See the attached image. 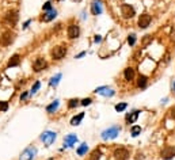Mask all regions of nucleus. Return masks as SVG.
Returning a JSON list of instances; mask_svg holds the SVG:
<instances>
[{"mask_svg":"<svg viewBox=\"0 0 175 160\" xmlns=\"http://www.w3.org/2000/svg\"><path fill=\"white\" fill-rule=\"evenodd\" d=\"M119 132H121V128H119L118 125H114V126H110V128H107V129H105L103 132L101 133V137L103 138V140H114L117 136L119 134Z\"/></svg>","mask_w":175,"mask_h":160,"instance_id":"1","label":"nucleus"},{"mask_svg":"<svg viewBox=\"0 0 175 160\" xmlns=\"http://www.w3.org/2000/svg\"><path fill=\"white\" fill-rule=\"evenodd\" d=\"M16 38V34L11 30H5L4 33H2L0 36V45L2 46H10L11 43L15 41Z\"/></svg>","mask_w":175,"mask_h":160,"instance_id":"2","label":"nucleus"},{"mask_svg":"<svg viewBox=\"0 0 175 160\" xmlns=\"http://www.w3.org/2000/svg\"><path fill=\"white\" fill-rule=\"evenodd\" d=\"M57 134L54 132H50V130H46V132H43L42 134L39 136V140L43 141L46 145H52L54 142V140H56Z\"/></svg>","mask_w":175,"mask_h":160,"instance_id":"3","label":"nucleus"},{"mask_svg":"<svg viewBox=\"0 0 175 160\" xmlns=\"http://www.w3.org/2000/svg\"><path fill=\"white\" fill-rule=\"evenodd\" d=\"M50 54H52V57H53V60H61V59H64L65 57V54H67V48H64V46H54L53 49H52V52H50Z\"/></svg>","mask_w":175,"mask_h":160,"instance_id":"4","label":"nucleus"},{"mask_svg":"<svg viewBox=\"0 0 175 160\" xmlns=\"http://www.w3.org/2000/svg\"><path fill=\"white\" fill-rule=\"evenodd\" d=\"M19 19V15H18V11L16 10H12V11H8L4 16V22L7 25H11V26H15L16 22Z\"/></svg>","mask_w":175,"mask_h":160,"instance_id":"5","label":"nucleus"},{"mask_svg":"<svg viewBox=\"0 0 175 160\" xmlns=\"http://www.w3.org/2000/svg\"><path fill=\"white\" fill-rule=\"evenodd\" d=\"M130 156L129 151L124 147H119V148H115L114 149V158L115 160H128Z\"/></svg>","mask_w":175,"mask_h":160,"instance_id":"6","label":"nucleus"},{"mask_svg":"<svg viewBox=\"0 0 175 160\" xmlns=\"http://www.w3.org/2000/svg\"><path fill=\"white\" fill-rule=\"evenodd\" d=\"M121 14L125 19H129V18H133V16L136 15V10L130 4H122L121 5Z\"/></svg>","mask_w":175,"mask_h":160,"instance_id":"7","label":"nucleus"},{"mask_svg":"<svg viewBox=\"0 0 175 160\" xmlns=\"http://www.w3.org/2000/svg\"><path fill=\"white\" fill-rule=\"evenodd\" d=\"M36 155H37V148L29 147V148H26L22 153H20L19 160H33Z\"/></svg>","mask_w":175,"mask_h":160,"instance_id":"8","label":"nucleus"},{"mask_svg":"<svg viewBox=\"0 0 175 160\" xmlns=\"http://www.w3.org/2000/svg\"><path fill=\"white\" fill-rule=\"evenodd\" d=\"M151 20H152V18H151L149 14H141V15L139 16V27L147 29L148 26L151 25Z\"/></svg>","mask_w":175,"mask_h":160,"instance_id":"9","label":"nucleus"},{"mask_svg":"<svg viewBox=\"0 0 175 160\" xmlns=\"http://www.w3.org/2000/svg\"><path fill=\"white\" fill-rule=\"evenodd\" d=\"M67 34H68V38L75 39L80 36V27L77 25H69L68 30H67Z\"/></svg>","mask_w":175,"mask_h":160,"instance_id":"10","label":"nucleus"},{"mask_svg":"<svg viewBox=\"0 0 175 160\" xmlns=\"http://www.w3.org/2000/svg\"><path fill=\"white\" fill-rule=\"evenodd\" d=\"M46 66H48V63L45 61V59H42V57H38V59L34 60L33 63V69L34 72H41L42 69H45Z\"/></svg>","mask_w":175,"mask_h":160,"instance_id":"11","label":"nucleus"},{"mask_svg":"<svg viewBox=\"0 0 175 160\" xmlns=\"http://www.w3.org/2000/svg\"><path fill=\"white\" fill-rule=\"evenodd\" d=\"M160 155H162V158L164 160H171L173 158H175V148L174 147H164Z\"/></svg>","mask_w":175,"mask_h":160,"instance_id":"12","label":"nucleus"},{"mask_svg":"<svg viewBox=\"0 0 175 160\" xmlns=\"http://www.w3.org/2000/svg\"><path fill=\"white\" fill-rule=\"evenodd\" d=\"M95 92L97 94H101V95H103V97H114V90H112V88H109V87H106V86H103V87H98L97 90H95Z\"/></svg>","mask_w":175,"mask_h":160,"instance_id":"13","label":"nucleus"},{"mask_svg":"<svg viewBox=\"0 0 175 160\" xmlns=\"http://www.w3.org/2000/svg\"><path fill=\"white\" fill-rule=\"evenodd\" d=\"M56 16H57V11L54 10V8H52V10H49V11H45V14H43V16L41 18V20H42V22H50V20H53Z\"/></svg>","mask_w":175,"mask_h":160,"instance_id":"14","label":"nucleus"},{"mask_svg":"<svg viewBox=\"0 0 175 160\" xmlns=\"http://www.w3.org/2000/svg\"><path fill=\"white\" fill-rule=\"evenodd\" d=\"M102 4H101V2L99 0H94L92 2V4H91V12H92V15H101L102 14Z\"/></svg>","mask_w":175,"mask_h":160,"instance_id":"15","label":"nucleus"},{"mask_svg":"<svg viewBox=\"0 0 175 160\" xmlns=\"http://www.w3.org/2000/svg\"><path fill=\"white\" fill-rule=\"evenodd\" d=\"M76 141H77L76 134H68V136H65V138H64V147L71 148Z\"/></svg>","mask_w":175,"mask_h":160,"instance_id":"16","label":"nucleus"},{"mask_svg":"<svg viewBox=\"0 0 175 160\" xmlns=\"http://www.w3.org/2000/svg\"><path fill=\"white\" fill-rule=\"evenodd\" d=\"M139 114H140L139 110H135V111H132L130 114H128L126 117H125V121H126L128 124H135L136 120L139 118Z\"/></svg>","mask_w":175,"mask_h":160,"instance_id":"17","label":"nucleus"},{"mask_svg":"<svg viewBox=\"0 0 175 160\" xmlns=\"http://www.w3.org/2000/svg\"><path fill=\"white\" fill-rule=\"evenodd\" d=\"M19 64H20V56H19V54H12L11 59L8 60V66H10V68L18 66Z\"/></svg>","mask_w":175,"mask_h":160,"instance_id":"18","label":"nucleus"},{"mask_svg":"<svg viewBox=\"0 0 175 160\" xmlns=\"http://www.w3.org/2000/svg\"><path fill=\"white\" fill-rule=\"evenodd\" d=\"M124 77H125V80H128V81L133 80V79H135V69H133V68H126L124 71Z\"/></svg>","mask_w":175,"mask_h":160,"instance_id":"19","label":"nucleus"},{"mask_svg":"<svg viewBox=\"0 0 175 160\" xmlns=\"http://www.w3.org/2000/svg\"><path fill=\"white\" fill-rule=\"evenodd\" d=\"M84 118V113H79L77 115H75V117H72L71 120V125L72 126H77V125H80L81 120Z\"/></svg>","mask_w":175,"mask_h":160,"instance_id":"20","label":"nucleus"},{"mask_svg":"<svg viewBox=\"0 0 175 160\" xmlns=\"http://www.w3.org/2000/svg\"><path fill=\"white\" fill-rule=\"evenodd\" d=\"M147 76H144V75H140L139 76V80H137V87L139 88H145L147 87Z\"/></svg>","mask_w":175,"mask_h":160,"instance_id":"21","label":"nucleus"},{"mask_svg":"<svg viewBox=\"0 0 175 160\" xmlns=\"http://www.w3.org/2000/svg\"><path fill=\"white\" fill-rule=\"evenodd\" d=\"M58 106H60V102H58V100L52 102L49 106H46V111H48V113H54L58 109Z\"/></svg>","mask_w":175,"mask_h":160,"instance_id":"22","label":"nucleus"},{"mask_svg":"<svg viewBox=\"0 0 175 160\" xmlns=\"http://www.w3.org/2000/svg\"><path fill=\"white\" fill-rule=\"evenodd\" d=\"M61 77H63V75H61V73H57L56 76H53L50 80H49V86H50V87H57V84L60 83V79H61Z\"/></svg>","mask_w":175,"mask_h":160,"instance_id":"23","label":"nucleus"},{"mask_svg":"<svg viewBox=\"0 0 175 160\" xmlns=\"http://www.w3.org/2000/svg\"><path fill=\"white\" fill-rule=\"evenodd\" d=\"M87 151H88V145H87L86 142H83V144H81L80 147L77 148L76 152H77L79 156H83V155H86V153H87Z\"/></svg>","mask_w":175,"mask_h":160,"instance_id":"24","label":"nucleus"},{"mask_svg":"<svg viewBox=\"0 0 175 160\" xmlns=\"http://www.w3.org/2000/svg\"><path fill=\"white\" fill-rule=\"evenodd\" d=\"M130 133H132L133 137H137V136L141 133V126H139V125H135V126H132V129H130Z\"/></svg>","mask_w":175,"mask_h":160,"instance_id":"25","label":"nucleus"},{"mask_svg":"<svg viewBox=\"0 0 175 160\" xmlns=\"http://www.w3.org/2000/svg\"><path fill=\"white\" fill-rule=\"evenodd\" d=\"M151 42H152V36H144V38H142V41H141L142 48H147Z\"/></svg>","mask_w":175,"mask_h":160,"instance_id":"26","label":"nucleus"},{"mask_svg":"<svg viewBox=\"0 0 175 160\" xmlns=\"http://www.w3.org/2000/svg\"><path fill=\"white\" fill-rule=\"evenodd\" d=\"M101 156H102L101 149H95V151H92V153H91V160H99Z\"/></svg>","mask_w":175,"mask_h":160,"instance_id":"27","label":"nucleus"},{"mask_svg":"<svg viewBox=\"0 0 175 160\" xmlns=\"http://www.w3.org/2000/svg\"><path fill=\"white\" fill-rule=\"evenodd\" d=\"M39 87H41V83H39V81H36V83H34V86L31 87V90H30V95L36 94V92L39 90Z\"/></svg>","mask_w":175,"mask_h":160,"instance_id":"28","label":"nucleus"},{"mask_svg":"<svg viewBox=\"0 0 175 160\" xmlns=\"http://www.w3.org/2000/svg\"><path fill=\"white\" fill-rule=\"evenodd\" d=\"M79 102H80V100H79L77 98H74V99H71L68 102V107H69V109H74V107H76L79 104Z\"/></svg>","mask_w":175,"mask_h":160,"instance_id":"29","label":"nucleus"},{"mask_svg":"<svg viewBox=\"0 0 175 160\" xmlns=\"http://www.w3.org/2000/svg\"><path fill=\"white\" fill-rule=\"evenodd\" d=\"M126 107H128L126 103H118V104H115V110H117V111H124Z\"/></svg>","mask_w":175,"mask_h":160,"instance_id":"30","label":"nucleus"},{"mask_svg":"<svg viewBox=\"0 0 175 160\" xmlns=\"http://www.w3.org/2000/svg\"><path fill=\"white\" fill-rule=\"evenodd\" d=\"M128 43H129L130 46H133L136 43V36L135 34H130V36L128 37Z\"/></svg>","mask_w":175,"mask_h":160,"instance_id":"31","label":"nucleus"},{"mask_svg":"<svg viewBox=\"0 0 175 160\" xmlns=\"http://www.w3.org/2000/svg\"><path fill=\"white\" fill-rule=\"evenodd\" d=\"M8 103L7 102H0V111H7Z\"/></svg>","mask_w":175,"mask_h":160,"instance_id":"32","label":"nucleus"},{"mask_svg":"<svg viewBox=\"0 0 175 160\" xmlns=\"http://www.w3.org/2000/svg\"><path fill=\"white\" fill-rule=\"evenodd\" d=\"M91 102H92L91 98H86V99H83L80 102V104L81 106H88V104H91Z\"/></svg>","mask_w":175,"mask_h":160,"instance_id":"33","label":"nucleus"},{"mask_svg":"<svg viewBox=\"0 0 175 160\" xmlns=\"http://www.w3.org/2000/svg\"><path fill=\"white\" fill-rule=\"evenodd\" d=\"M42 10H43V11H49V10H52V3H50V2H46L45 4H43Z\"/></svg>","mask_w":175,"mask_h":160,"instance_id":"34","label":"nucleus"},{"mask_svg":"<svg viewBox=\"0 0 175 160\" xmlns=\"http://www.w3.org/2000/svg\"><path fill=\"white\" fill-rule=\"evenodd\" d=\"M31 23V19H29V20H26L25 23H23V29H27L29 27V25Z\"/></svg>","mask_w":175,"mask_h":160,"instance_id":"35","label":"nucleus"},{"mask_svg":"<svg viewBox=\"0 0 175 160\" xmlns=\"http://www.w3.org/2000/svg\"><path fill=\"white\" fill-rule=\"evenodd\" d=\"M170 115H171V117H173L174 118V120H175V106L173 107V109H171L170 110Z\"/></svg>","mask_w":175,"mask_h":160,"instance_id":"36","label":"nucleus"},{"mask_svg":"<svg viewBox=\"0 0 175 160\" xmlns=\"http://www.w3.org/2000/svg\"><path fill=\"white\" fill-rule=\"evenodd\" d=\"M27 95H29V92H23V94H22V95H20V100L26 99V98H27Z\"/></svg>","mask_w":175,"mask_h":160,"instance_id":"37","label":"nucleus"},{"mask_svg":"<svg viewBox=\"0 0 175 160\" xmlns=\"http://www.w3.org/2000/svg\"><path fill=\"white\" fill-rule=\"evenodd\" d=\"M83 56H86V52H81V53H79L76 57H75V59H81V57Z\"/></svg>","mask_w":175,"mask_h":160,"instance_id":"38","label":"nucleus"},{"mask_svg":"<svg viewBox=\"0 0 175 160\" xmlns=\"http://www.w3.org/2000/svg\"><path fill=\"white\" fill-rule=\"evenodd\" d=\"M94 41H95V42H101V41H102V38H101V36H95V38H94Z\"/></svg>","mask_w":175,"mask_h":160,"instance_id":"39","label":"nucleus"},{"mask_svg":"<svg viewBox=\"0 0 175 160\" xmlns=\"http://www.w3.org/2000/svg\"><path fill=\"white\" fill-rule=\"evenodd\" d=\"M173 90H174V92H175V81L173 83Z\"/></svg>","mask_w":175,"mask_h":160,"instance_id":"40","label":"nucleus"},{"mask_svg":"<svg viewBox=\"0 0 175 160\" xmlns=\"http://www.w3.org/2000/svg\"><path fill=\"white\" fill-rule=\"evenodd\" d=\"M173 39H175V31L173 33Z\"/></svg>","mask_w":175,"mask_h":160,"instance_id":"41","label":"nucleus"}]
</instances>
